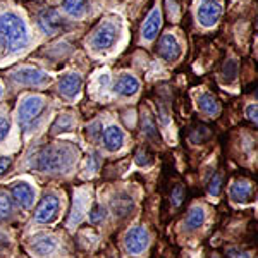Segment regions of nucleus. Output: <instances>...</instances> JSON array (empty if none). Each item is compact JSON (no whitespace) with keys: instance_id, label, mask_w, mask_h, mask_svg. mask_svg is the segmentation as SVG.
<instances>
[{"instance_id":"ddd939ff","label":"nucleus","mask_w":258,"mask_h":258,"mask_svg":"<svg viewBox=\"0 0 258 258\" xmlns=\"http://www.w3.org/2000/svg\"><path fill=\"white\" fill-rule=\"evenodd\" d=\"M12 197L23 209H30L33 202H35V191L26 182H18V184L12 186Z\"/></svg>"},{"instance_id":"cd10ccee","label":"nucleus","mask_w":258,"mask_h":258,"mask_svg":"<svg viewBox=\"0 0 258 258\" xmlns=\"http://www.w3.org/2000/svg\"><path fill=\"white\" fill-rule=\"evenodd\" d=\"M143 131H145V135H147L148 138H157V136H159L155 122H153L152 117H150L147 112L143 114Z\"/></svg>"},{"instance_id":"f03ea898","label":"nucleus","mask_w":258,"mask_h":258,"mask_svg":"<svg viewBox=\"0 0 258 258\" xmlns=\"http://www.w3.org/2000/svg\"><path fill=\"white\" fill-rule=\"evenodd\" d=\"M74 160V152L66 145L47 147L38 157V167L41 172H66Z\"/></svg>"},{"instance_id":"2eb2a0df","label":"nucleus","mask_w":258,"mask_h":258,"mask_svg":"<svg viewBox=\"0 0 258 258\" xmlns=\"http://www.w3.org/2000/svg\"><path fill=\"white\" fill-rule=\"evenodd\" d=\"M114 90L115 93L122 95V97H133L140 90V81L135 76H131V74H122L115 81Z\"/></svg>"},{"instance_id":"c756f323","label":"nucleus","mask_w":258,"mask_h":258,"mask_svg":"<svg viewBox=\"0 0 258 258\" xmlns=\"http://www.w3.org/2000/svg\"><path fill=\"white\" fill-rule=\"evenodd\" d=\"M71 117L69 115H60L59 119H57L55 126H53V133H59V129H62V131H66V129L71 127Z\"/></svg>"},{"instance_id":"393cba45","label":"nucleus","mask_w":258,"mask_h":258,"mask_svg":"<svg viewBox=\"0 0 258 258\" xmlns=\"http://www.w3.org/2000/svg\"><path fill=\"white\" fill-rule=\"evenodd\" d=\"M136 165L138 167H152L153 165V155L148 152V150H145V148H141L138 153H136Z\"/></svg>"},{"instance_id":"aec40b11","label":"nucleus","mask_w":258,"mask_h":258,"mask_svg":"<svg viewBox=\"0 0 258 258\" xmlns=\"http://www.w3.org/2000/svg\"><path fill=\"white\" fill-rule=\"evenodd\" d=\"M86 4H88L86 0H64V2H62V7H64V11L68 12L69 16L80 18V16L85 14Z\"/></svg>"},{"instance_id":"4468645a","label":"nucleus","mask_w":258,"mask_h":258,"mask_svg":"<svg viewBox=\"0 0 258 258\" xmlns=\"http://www.w3.org/2000/svg\"><path fill=\"white\" fill-rule=\"evenodd\" d=\"M103 145L109 152H117L124 145V133L117 126H109L103 131Z\"/></svg>"},{"instance_id":"7c9ffc66","label":"nucleus","mask_w":258,"mask_h":258,"mask_svg":"<svg viewBox=\"0 0 258 258\" xmlns=\"http://www.w3.org/2000/svg\"><path fill=\"white\" fill-rule=\"evenodd\" d=\"M226 258H248V255L238 246H229L226 248Z\"/></svg>"},{"instance_id":"0eeeda50","label":"nucleus","mask_w":258,"mask_h":258,"mask_svg":"<svg viewBox=\"0 0 258 258\" xmlns=\"http://www.w3.org/2000/svg\"><path fill=\"white\" fill-rule=\"evenodd\" d=\"M157 55L165 62H176L181 57V45L177 38L170 33L160 36L159 45H157Z\"/></svg>"},{"instance_id":"c9c22d12","label":"nucleus","mask_w":258,"mask_h":258,"mask_svg":"<svg viewBox=\"0 0 258 258\" xmlns=\"http://www.w3.org/2000/svg\"><path fill=\"white\" fill-rule=\"evenodd\" d=\"M212 258H219V256H217V255H214V256H212Z\"/></svg>"},{"instance_id":"bb28decb","label":"nucleus","mask_w":258,"mask_h":258,"mask_svg":"<svg viewBox=\"0 0 258 258\" xmlns=\"http://www.w3.org/2000/svg\"><path fill=\"white\" fill-rule=\"evenodd\" d=\"M186 197V189L182 184H176L170 191V203H172L174 207H179L182 203V200Z\"/></svg>"},{"instance_id":"412c9836","label":"nucleus","mask_w":258,"mask_h":258,"mask_svg":"<svg viewBox=\"0 0 258 258\" xmlns=\"http://www.w3.org/2000/svg\"><path fill=\"white\" fill-rule=\"evenodd\" d=\"M236 78H238V62L234 59H229L222 66V80L226 85H231V83L236 81Z\"/></svg>"},{"instance_id":"6ab92c4d","label":"nucleus","mask_w":258,"mask_h":258,"mask_svg":"<svg viewBox=\"0 0 258 258\" xmlns=\"http://www.w3.org/2000/svg\"><path fill=\"white\" fill-rule=\"evenodd\" d=\"M203 222H205V210H203V207L200 205H195L191 207L188 215H186V226L188 229H198L203 226Z\"/></svg>"},{"instance_id":"5701e85b","label":"nucleus","mask_w":258,"mask_h":258,"mask_svg":"<svg viewBox=\"0 0 258 258\" xmlns=\"http://www.w3.org/2000/svg\"><path fill=\"white\" fill-rule=\"evenodd\" d=\"M209 138H210V129L207 126H203V124H200V126H197L189 133V140H191V143H195V145L203 143V141Z\"/></svg>"},{"instance_id":"b1692460","label":"nucleus","mask_w":258,"mask_h":258,"mask_svg":"<svg viewBox=\"0 0 258 258\" xmlns=\"http://www.w3.org/2000/svg\"><path fill=\"white\" fill-rule=\"evenodd\" d=\"M222 182H224V176L220 172H215L210 177L209 184H207V191H209L212 197H219L220 191H222Z\"/></svg>"},{"instance_id":"1a4fd4ad","label":"nucleus","mask_w":258,"mask_h":258,"mask_svg":"<svg viewBox=\"0 0 258 258\" xmlns=\"http://www.w3.org/2000/svg\"><path fill=\"white\" fill-rule=\"evenodd\" d=\"M253 191H255V186H253L251 181H248V179H236L232 182L231 189H229V197L236 203H246L253 197Z\"/></svg>"},{"instance_id":"20e7f679","label":"nucleus","mask_w":258,"mask_h":258,"mask_svg":"<svg viewBox=\"0 0 258 258\" xmlns=\"http://www.w3.org/2000/svg\"><path fill=\"white\" fill-rule=\"evenodd\" d=\"M124 246H126L127 253H131V255H141L148 248V231L141 226L131 227L126 232Z\"/></svg>"},{"instance_id":"a878e982","label":"nucleus","mask_w":258,"mask_h":258,"mask_svg":"<svg viewBox=\"0 0 258 258\" xmlns=\"http://www.w3.org/2000/svg\"><path fill=\"white\" fill-rule=\"evenodd\" d=\"M107 212H105V207L100 205V203H95L90 210V222L91 224H100L103 219H105Z\"/></svg>"},{"instance_id":"39448f33","label":"nucleus","mask_w":258,"mask_h":258,"mask_svg":"<svg viewBox=\"0 0 258 258\" xmlns=\"http://www.w3.org/2000/svg\"><path fill=\"white\" fill-rule=\"evenodd\" d=\"M222 14V6L219 0H202L197 9V18L200 24L205 28H212L214 24H217Z\"/></svg>"},{"instance_id":"9d476101","label":"nucleus","mask_w":258,"mask_h":258,"mask_svg":"<svg viewBox=\"0 0 258 258\" xmlns=\"http://www.w3.org/2000/svg\"><path fill=\"white\" fill-rule=\"evenodd\" d=\"M162 26V12L160 9H153L145 19L143 26H141V36L147 41L155 40V36L159 35V30Z\"/></svg>"},{"instance_id":"9b49d317","label":"nucleus","mask_w":258,"mask_h":258,"mask_svg":"<svg viewBox=\"0 0 258 258\" xmlns=\"http://www.w3.org/2000/svg\"><path fill=\"white\" fill-rule=\"evenodd\" d=\"M38 19H40L41 30H43L45 33H48V35H53V33H57L62 26H64L60 14L55 9H45V11H41Z\"/></svg>"},{"instance_id":"423d86ee","label":"nucleus","mask_w":258,"mask_h":258,"mask_svg":"<svg viewBox=\"0 0 258 258\" xmlns=\"http://www.w3.org/2000/svg\"><path fill=\"white\" fill-rule=\"evenodd\" d=\"M59 207H60V202L55 195H52V193L45 195V197L40 200L38 207H36V210H35V220L41 224L52 222V220L57 217Z\"/></svg>"},{"instance_id":"c85d7f7f","label":"nucleus","mask_w":258,"mask_h":258,"mask_svg":"<svg viewBox=\"0 0 258 258\" xmlns=\"http://www.w3.org/2000/svg\"><path fill=\"white\" fill-rule=\"evenodd\" d=\"M12 205H11V200L6 197L4 193H0V220L6 219L7 215L11 214Z\"/></svg>"},{"instance_id":"473e14b6","label":"nucleus","mask_w":258,"mask_h":258,"mask_svg":"<svg viewBox=\"0 0 258 258\" xmlns=\"http://www.w3.org/2000/svg\"><path fill=\"white\" fill-rule=\"evenodd\" d=\"M9 127H11L9 120H7V119H4V117H0V141H2V140H6L7 133H9Z\"/></svg>"},{"instance_id":"f3484780","label":"nucleus","mask_w":258,"mask_h":258,"mask_svg":"<svg viewBox=\"0 0 258 258\" xmlns=\"http://www.w3.org/2000/svg\"><path fill=\"white\" fill-rule=\"evenodd\" d=\"M80 88H81V78L78 76V74H68V76H64L59 81L60 93L69 98L76 97V95L80 93Z\"/></svg>"},{"instance_id":"72a5a7b5","label":"nucleus","mask_w":258,"mask_h":258,"mask_svg":"<svg viewBox=\"0 0 258 258\" xmlns=\"http://www.w3.org/2000/svg\"><path fill=\"white\" fill-rule=\"evenodd\" d=\"M11 165V160L7 157H0V174H4L7 170V167Z\"/></svg>"},{"instance_id":"2f4dec72","label":"nucleus","mask_w":258,"mask_h":258,"mask_svg":"<svg viewBox=\"0 0 258 258\" xmlns=\"http://www.w3.org/2000/svg\"><path fill=\"white\" fill-rule=\"evenodd\" d=\"M246 117L258 124V103H251V105L246 107Z\"/></svg>"},{"instance_id":"4be33fe9","label":"nucleus","mask_w":258,"mask_h":258,"mask_svg":"<svg viewBox=\"0 0 258 258\" xmlns=\"http://www.w3.org/2000/svg\"><path fill=\"white\" fill-rule=\"evenodd\" d=\"M112 205H114L115 215H126L133 209V200L129 198L127 195H119V197L114 200Z\"/></svg>"},{"instance_id":"6e6552de","label":"nucleus","mask_w":258,"mask_h":258,"mask_svg":"<svg viewBox=\"0 0 258 258\" xmlns=\"http://www.w3.org/2000/svg\"><path fill=\"white\" fill-rule=\"evenodd\" d=\"M43 98L41 97H28L21 103L19 112H18V119L21 126H28L35 117H38L41 109H43Z\"/></svg>"},{"instance_id":"f257e3e1","label":"nucleus","mask_w":258,"mask_h":258,"mask_svg":"<svg viewBox=\"0 0 258 258\" xmlns=\"http://www.w3.org/2000/svg\"><path fill=\"white\" fill-rule=\"evenodd\" d=\"M0 41L11 52H18V50L26 47V24L19 16L12 14V12H6L0 16Z\"/></svg>"},{"instance_id":"dca6fc26","label":"nucleus","mask_w":258,"mask_h":258,"mask_svg":"<svg viewBox=\"0 0 258 258\" xmlns=\"http://www.w3.org/2000/svg\"><path fill=\"white\" fill-rule=\"evenodd\" d=\"M31 251L38 256H47L55 249V239L48 234H38L36 238H33L30 244Z\"/></svg>"},{"instance_id":"a211bd4d","label":"nucleus","mask_w":258,"mask_h":258,"mask_svg":"<svg viewBox=\"0 0 258 258\" xmlns=\"http://www.w3.org/2000/svg\"><path fill=\"white\" fill-rule=\"evenodd\" d=\"M198 109L203 112L205 115H210V117H214V115L219 114L220 107H219V102L217 98L214 97V95L210 93H202L198 97Z\"/></svg>"},{"instance_id":"f8f14e48","label":"nucleus","mask_w":258,"mask_h":258,"mask_svg":"<svg viewBox=\"0 0 258 258\" xmlns=\"http://www.w3.org/2000/svg\"><path fill=\"white\" fill-rule=\"evenodd\" d=\"M14 80L23 83V85H30V86H41L45 83L50 81V78L41 71L36 69H21L14 74Z\"/></svg>"},{"instance_id":"7ed1b4c3","label":"nucleus","mask_w":258,"mask_h":258,"mask_svg":"<svg viewBox=\"0 0 258 258\" xmlns=\"http://www.w3.org/2000/svg\"><path fill=\"white\" fill-rule=\"evenodd\" d=\"M115 40H117V26L110 21H105L91 35V47L95 50H109Z\"/></svg>"},{"instance_id":"f704fd0d","label":"nucleus","mask_w":258,"mask_h":258,"mask_svg":"<svg viewBox=\"0 0 258 258\" xmlns=\"http://www.w3.org/2000/svg\"><path fill=\"white\" fill-rule=\"evenodd\" d=\"M0 97H2V88H0Z\"/></svg>"}]
</instances>
